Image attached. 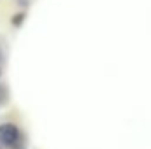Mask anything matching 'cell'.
<instances>
[{"label": "cell", "instance_id": "1", "mask_svg": "<svg viewBox=\"0 0 151 149\" xmlns=\"http://www.w3.org/2000/svg\"><path fill=\"white\" fill-rule=\"evenodd\" d=\"M19 140V130L14 123L0 125V144L5 148H14Z\"/></svg>", "mask_w": 151, "mask_h": 149}, {"label": "cell", "instance_id": "2", "mask_svg": "<svg viewBox=\"0 0 151 149\" xmlns=\"http://www.w3.org/2000/svg\"><path fill=\"white\" fill-rule=\"evenodd\" d=\"M23 19H25V12H18V14H14V18H12V25H14V27H19V25L23 23Z\"/></svg>", "mask_w": 151, "mask_h": 149}, {"label": "cell", "instance_id": "3", "mask_svg": "<svg viewBox=\"0 0 151 149\" xmlns=\"http://www.w3.org/2000/svg\"><path fill=\"white\" fill-rule=\"evenodd\" d=\"M5 98H7V90L0 84V104H4V102H5Z\"/></svg>", "mask_w": 151, "mask_h": 149}, {"label": "cell", "instance_id": "4", "mask_svg": "<svg viewBox=\"0 0 151 149\" xmlns=\"http://www.w3.org/2000/svg\"><path fill=\"white\" fill-rule=\"evenodd\" d=\"M0 60H2V53H0Z\"/></svg>", "mask_w": 151, "mask_h": 149}, {"label": "cell", "instance_id": "5", "mask_svg": "<svg viewBox=\"0 0 151 149\" xmlns=\"http://www.w3.org/2000/svg\"><path fill=\"white\" fill-rule=\"evenodd\" d=\"M0 75H2V70H0Z\"/></svg>", "mask_w": 151, "mask_h": 149}]
</instances>
